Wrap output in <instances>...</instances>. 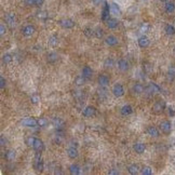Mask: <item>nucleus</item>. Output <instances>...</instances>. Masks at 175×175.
Returning a JSON list of instances; mask_svg holds the SVG:
<instances>
[{
	"instance_id": "473e14b6",
	"label": "nucleus",
	"mask_w": 175,
	"mask_h": 175,
	"mask_svg": "<svg viewBox=\"0 0 175 175\" xmlns=\"http://www.w3.org/2000/svg\"><path fill=\"white\" fill-rule=\"evenodd\" d=\"M115 66V61L113 57H107L104 61V67L105 68H113Z\"/></svg>"
},
{
	"instance_id": "a878e982",
	"label": "nucleus",
	"mask_w": 175,
	"mask_h": 175,
	"mask_svg": "<svg viewBox=\"0 0 175 175\" xmlns=\"http://www.w3.org/2000/svg\"><path fill=\"white\" fill-rule=\"evenodd\" d=\"M69 173H70L71 175H79L81 174V168L78 164L76 163H72L70 164V166H69Z\"/></svg>"
},
{
	"instance_id": "c03bdc74",
	"label": "nucleus",
	"mask_w": 175,
	"mask_h": 175,
	"mask_svg": "<svg viewBox=\"0 0 175 175\" xmlns=\"http://www.w3.org/2000/svg\"><path fill=\"white\" fill-rule=\"evenodd\" d=\"M6 31H7L6 25H4L3 23H1V24H0V35L3 36L4 34H6Z\"/></svg>"
},
{
	"instance_id": "dca6fc26",
	"label": "nucleus",
	"mask_w": 175,
	"mask_h": 175,
	"mask_svg": "<svg viewBox=\"0 0 175 175\" xmlns=\"http://www.w3.org/2000/svg\"><path fill=\"white\" fill-rule=\"evenodd\" d=\"M133 107L131 106V105L129 104H125L123 105V106L121 107V109H120V113H121L123 117H128L130 116V115H132L133 113Z\"/></svg>"
},
{
	"instance_id": "864d4df0",
	"label": "nucleus",
	"mask_w": 175,
	"mask_h": 175,
	"mask_svg": "<svg viewBox=\"0 0 175 175\" xmlns=\"http://www.w3.org/2000/svg\"><path fill=\"white\" fill-rule=\"evenodd\" d=\"M34 140H35V137H28V138H27V144H28V146L31 147V145H33V143H34Z\"/></svg>"
},
{
	"instance_id": "f8f14e48",
	"label": "nucleus",
	"mask_w": 175,
	"mask_h": 175,
	"mask_svg": "<svg viewBox=\"0 0 175 175\" xmlns=\"http://www.w3.org/2000/svg\"><path fill=\"white\" fill-rule=\"evenodd\" d=\"M137 45H138V47L141 49H146V48H148L149 45H150V40H149V38L146 35H143L137 40Z\"/></svg>"
},
{
	"instance_id": "ddd939ff",
	"label": "nucleus",
	"mask_w": 175,
	"mask_h": 175,
	"mask_svg": "<svg viewBox=\"0 0 175 175\" xmlns=\"http://www.w3.org/2000/svg\"><path fill=\"white\" fill-rule=\"evenodd\" d=\"M109 13H111L110 4L107 1H104V7H103V11H102V21L106 22L109 18Z\"/></svg>"
},
{
	"instance_id": "8fccbe9b",
	"label": "nucleus",
	"mask_w": 175,
	"mask_h": 175,
	"mask_svg": "<svg viewBox=\"0 0 175 175\" xmlns=\"http://www.w3.org/2000/svg\"><path fill=\"white\" fill-rule=\"evenodd\" d=\"M108 174L109 175H119L120 174V172H119L118 170H116V169H111V170L108 171Z\"/></svg>"
},
{
	"instance_id": "9d476101",
	"label": "nucleus",
	"mask_w": 175,
	"mask_h": 175,
	"mask_svg": "<svg viewBox=\"0 0 175 175\" xmlns=\"http://www.w3.org/2000/svg\"><path fill=\"white\" fill-rule=\"evenodd\" d=\"M82 116L84 117V118H92L93 116H95V113H96V108H95L94 106H91V105H89V106H86L84 109L82 110Z\"/></svg>"
},
{
	"instance_id": "6e6d98bb",
	"label": "nucleus",
	"mask_w": 175,
	"mask_h": 175,
	"mask_svg": "<svg viewBox=\"0 0 175 175\" xmlns=\"http://www.w3.org/2000/svg\"><path fill=\"white\" fill-rule=\"evenodd\" d=\"M173 51H174V53H175V47H174V49H173Z\"/></svg>"
},
{
	"instance_id": "1a4fd4ad",
	"label": "nucleus",
	"mask_w": 175,
	"mask_h": 175,
	"mask_svg": "<svg viewBox=\"0 0 175 175\" xmlns=\"http://www.w3.org/2000/svg\"><path fill=\"white\" fill-rule=\"evenodd\" d=\"M31 147H33V149L36 152H43V149H45V144H43V142H42L40 138L35 137Z\"/></svg>"
},
{
	"instance_id": "f257e3e1",
	"label": "nucleus",
	"mask_w": 175,
	"mask_h": 175,
	"mask_svg": "<svg viewBox=\"0 0 175 175\" xmlns=\"http://www.w3.org/2000/svg\"><path fill=\"white\" fill-rule=\"evenodd\" d=\"M165 107H166L165 102L163 100H159V101H157L152 105V113H156V115H160V113H162L164 111Z\"/></svg>"
},
{
	"instance_id": "4be33fe9",
	"label": "nucleus",
	"mask_w": 175,
	"mask_h": 175,
	"mask_svg": "<svg viewBox=\"0 0 175 175\" xmlns=\"http://www.w3.org/2000/svg\"><path fill=\"white\" fill-rule=\"evenodd\" d=\"M133 149L134 152H136V154H142L145 152L146 150V145L145 144H143V143H135L133 146Z\"/></svg>"
},
{
	"instance_id": "58836bf2",
	"label": "nucleus",
	"mask_w": 175,
	"mask_h": 175,
	"mask_svg": "<svg viewBox=\"0 0 175 175\" xmlns=\"http://www.w3.org/2000/svg\"><path fill=\"white\" fill-rule=\"evenodd\" d=\"M83 34H84V36H86V37H88V38H91V37L94 35V30H92V28L86 27V28H84V29H83Z\"/></svg>"
},
{
	"instance_id": "bb28decb",
	"label": "nucleus",
	"mask_w": 175,
	"mask_h": 175,
	"mask_svg": "<svg viewBox=\"0 0 175 175\" xmlns=\"http://www.w3.org/2000/svg\"><path fill=\"white\" fill-rule=\"evenodd\" d=\"M67 156H68L70 159H76L79 156V152H78V149L75 148V147H69L67 149Z\"/></svg>"
},
{
	"instance_id": "39448f33",
	"label": "nucleus",
	"mask_w": 175,
	"mask_h": 175,
	"mask_svg": "<svg viewBox=\"0 0 175 175\" xmlns=\"http://www.w3.org/2000/svg\"><path fill=\"white\" fill-rule=\"evenodd\" d=\"M21 124L26 128H36V127H38V120L33 117H26L21 121Z\"/></svg>"
},
{
	"instance_id": "9b49d317",
	"label": "nucleus",
	"mask_w": 175,
	"mask_h": 175,
	"mask_svg": "<svg viewBox=\"0 0 175 175\" xmlns=\"http://www.w3.org/2000/svg\"><path fill=\"white\" fill-rule=\"evenodd\" d=\"M35 33H36L35 26H34V25H30V24L25 25V26L22 28V34H23V36H25V37H31Z\"/></svg>"
},
{
	"instance_id": "6ab92c4d",
	"label": "nucleus",
	"mask_w": 175,
	"mask_h": 175,
	"mask_svg": "<svg viewBox=\"0 0 175 175\" xmlns=\"http://www.w3.org/2000/svg\"><path fill=\"white\" fill-rule=\"evenodd\" d=\"M132 92L135 95H141L145 92V86L142 83H134L132 86Z\"/></svg>"
},
{
	"instance_id": "a18cd8bd",
	"label": "nucleus",
	"mask_w": 175,
	"mask_h": 175,
	"mask_svg": "<svg viewBox=\"0 0 175 175\" xmlns=\"http://www.w3.org/2000/svg\"><path fill=\"white\" fill-rule=\"evenodd\" d=\"M24 3L27 7H35V0H24Z\"/></svg>"
},
{
	"instance_id": "6e6552de",
	"label": "nucleus",
	"mask_w": 175,
	"mask_h": 175,
	"mask_svg": "<svg viewBox=\"0 0 175 175\" xmlns=\"http://www.w3.org/2000/svg\"><path fill=\"white\" fill-rule=\"evenodd\" d=\"M111 92H113V94L115 95L116 97H122V96L124 95L125 91H124V88H123V86H122L121 83H116V84L113 86Z\"/></svg>"
},
{
	"instance_id": "5701e85b",
	"label": "nucleus",
	"mask_w": 175,
	"mask_h": 175,
	"mask_svg": "<svg viewBox=\"0 0 175 175\" xmlns=\"http://www.w3.org/2000/svg\"><path fill=\"white\" fill-rule=\"evenodd\" d=\"M106 26L109 28V29H116L117 27L119 26V21L117 18H108L106 21Z\"/></svg>"
},
{
	"instance_id": "f03ea898",
	"label": "nucleus",
	"mask_w": 175,
	"mask_h": 175,
	"mask_svg": "<svg viewBox=\"0 0 175 175\" xmlns=\"http://www.w3.org/2000/svg\"><path fill=\"white\" fill-rule=\"evenodd\" d=\"M161 92V88L159 86H158L157 83H154V82H150L147 86H145V92L146 94H148V95H154V94H157V93H160Z\"/></svg>"
},
{
	"instance_id": "a211bd4d",
	"label": "nucleus",
	"mask_w": 175,
	"mask_h": 175,
	"mask_svg": "<svg viewBox=\"0 0 175 175\" xmlns=\"http://www.w3.org/2000/svg\"><path fill=\"white\" fill-rule=\"evenodd\" d=\"M117 66H118V68L121 71H127L130 68V64H129V62L125 59H119L118 63H117Z\"/></svg>"
},
{
	"instance_id": "79ce46f5",
	"label": "nucleus",
	"mask_w": 175,
	"mask_h": 175,
	"mask_svg": "<svg viewBox=\"0 0 175 175\" xmlns=\"http://www.w3.org/2000/svg\"><path fill=\"white\" fill-rule=\"evenodd\" d=\"M48 124V120L45 118H39L38 119V127H41V128H45Z\"/></svg>"
},
{
	"instance_id": "0eeeda50",
	"label": "nucleus",
	"mask_w": 175,
	"mask_h": 175,
	"mask_svg": "<svg viewBox=\"0 0 175 175\" xmlns=\"http://www.w3.org/2000/svg\"><path fill=\"white\" fill-rule=\"evenodd\" d=\"M4 20H6V23L8 26H10L11 28L15 27L16 25V15L13 12H9L4 15Z\"/></svg>"
},
{
	"instance_id": "3c124183",
	"label": "nucleus",
	"mask_w": 175,
	"mask_h": 175,
	"mask_svg": "<svg viewBox=\"0 0 175 175\" xmlns=\"http://www.w3.org/2000/svg\"><path fill=\"white\" fill-rule=\"evenodd\" d=\"M168 111H169V116L170 117H174L175 116V110L173 109L172 107H169V108H168Z\"/></svg>"
},
{
	"instance_id": "09e8293b",
	"label": "nucleus",
	"mask_w": 175,
	"mask_h": 175,
	"mask_svg": "<svg viewBox=\"0 0 175 175\" xmlns=\"http://www.w3.org/2000/svg\"><path fill=\"white\" fill-rule=\"evenodd\" d=\"M45 3V0H35V7L37 8H40Z\"/></svg>"
},
{
	"instance_id": "37998d69",
	"label": "nucleus",
	"mask_w": 175,
	"mask_h": 175,
	"mask_svg": "<svg viewBox=\"0 0 175 175\" xmlns=\"http://www.w3.org/2000/svg\"><path fill=\"white\" fill-rule=\"evenodd\" d=\"M74 96L77 98V100H82V97H83L82 91H79V90H77V91H74Z\"/></svg>"
},
{
	"instance_id": "aec40b11",
	"label": "nucleus",
	"mask_w": 175,
	"mask_h": 175,
	"mask_svg": "<svg viewBox=\"0 0 175 175\" xmlns=\"http://www.w3.org/2000/svg\"><path fill=\"white\" fill-rule=\"evenodd\" d=\"M81 75H82L83 77L86 78V80H90V79L92 78V76H93L92 68H91L90 66H84V67L82 68V70H81Z\"/></svg>"
},
{
	"instance_id": "c9c22d12",
	"label": "nucleus",
	"mask_w": 175,
	"mask_h": 175,
	"mask_svg": "<svg viewBox=\"0 0 175 175\" xmlns=\"http://www.w3.org/2000/svg\"><path fill=\"white\" fill-rule=\"evenodd\" d=\"M94 36L97 39H102V38H103V36H104V30H103V28H101V27H97V28H95Z\"/></svg>"
},
{
	"instance_id": "e433bc0d",
	"label": "nucleus",
	"mask_w": 175,
	"mask_h": 175,
	"mask_svg": "<svg viewBox=\"0 0 175 175\" xmlns=\"http://www.w3.org/2000/svg\"><path fill=\"white\" fill-rule=\"evenodd\" d=\"M141 173H142L143 175H152V169L150 168V166L145 165V166H143L142 168Z\"/></svg>"
},
{
	"instance_id": "b1692460",
	"label": "nucleus",
	"mask_w": 175,
	"mask_h": 175,
	"mask_svg": "<svg viewBox=\"0 0 175 175\" xmlns=\"http://www.w3.org/2000/svg\"><path fill=\"white\" fill-rule=\"evenodd\" d=\"M59 54L55 53V52H49L47 54V62L50 63V64H53V63L59 61Z\"/></svg>"
},
{
	"instance_id": "f704fd0d",
	"label": "nucleus",
	"mask_w": 175,
	"mask_h": 175,
	"mask_svg": "<svg viewBox=\"0 0 175 175\" xmlns=\"http://www.w3.org/2000/svg\"><path fill=\"white\" fill-rule=\"evenodd\" d=\"M13 61V57H12V55L10 53H6V54H3V56H2V62L3 64H10V63Z\"/></svg>"
},
{
	"instance_id": "2eb2a0df",
	"label": "nucleus",
	"mask_w": 175,
	"mask_h": 175,
	"mask_svg": "<svg viewBox=\"0 0 175 175\" xmlns=\"http://www.w3.org/2000/svg\"><path fill=\"white\" fill-rule=\"evenodd\" d=\"M105 43H106L107 45H109V47H116V45L119 43V40L116 36L109 35L105 38Z\"/></svg>"
},
{
	"instance_id": "c756f323",
	"label": "nucleus",
	"mask_w": 175,
	"mask_h": 175,
	"mask_svg": "<svg viewBox=\"0 0 175 175\" xmlns=\"http://www.w3.org/2000/svg\"><path fill=\"white\" fill-rule=\"evenodd\" d=\"M164 33L168 36H174L175 35V27L172 24H166L164 26Z\"/></svg>"
},
{
	"instance_id": "7c9ffc66",
	"label": "nucleus",
	"mask_w": 175,
	"mask_h": 175,
	"mask_svg": "<svg viewBox=\"0 0 175 175\" xmlns=\"http://www.w3.org/2000/svg\"><path fill=\"white\" fill-rule=\"evenodd\" d=\"M168 78L170 81H173L175 79V65H171L168 69Z\"/></svg>"
},
{
	"instance_id": "4c0bfd02",
	"label": "nucleus",
	"mask_w": 175,
	"mask_h": 175,
	"mask_svg": "<svg viewBox=\"0 0 175 175\" xmlns=\"http://www.w3.org/2000/svg\"><path fill=\"white\" fill-rule=\"evenodd\" d=\"M36 16L39 18V20H47L48 18V13L45 11H38L37 12V14H36Z\"/></svg>"
},
{
	"instance_id": "c85d7f7f",
	"label": "nucleus",
	"mask_w": 175,
	"mask_h": 175,
	"mask_svg": "<svg viewBox=\"0 0 175 175\" xmlns=\"http://www.w3.org/2000/svg\"><path fill=\"white\" fill-rule=\"evenodd\" d=\"M59 37H57L56 35H52L49 37V39H48V43H49V45H51V47H56L57 45H59Z\"/></svg>"
},
{
	"instance_id": "5fc2aeb1",
	"label": "nucleus",
	"mask_w": 175,
	"mask_h": 175,
	"mask_svg": "<svg viewBox=\"0 0 175 175\" xmlns=\"http://www.w3.org/2000/svg\"><path fill=\"white\" fill-rule=\"evenodd\" d=\"M160 1H161V2H164V3H165L166 1H169V0H160Z\"/></svg>"
},
{
	"instance_id": "20e7f679",
	"label": "nucleus",
	"mask_w": 175,
	"mask_h": 175,
	"mask_svg": "<svg viewBox=\"0 0 175 175\" xmlns=\"http://www.w3.org/2000/svg\"><path fill=\"white\" fill-rule=\"evenodd\" d=\"M34 168H35L36 171L38 172H42L43 169H45V163L41 159V152H37L35 157V162H34Z\"/></svg>"
},
{
	"instance_id": "423d86ee",
	"label": "nucleus",
	"mask_w": 175,
	"mask_h": 175,
	"mask_svg": "<svg viewBox=\"0 0 175 175\" xmlns=\"http://www.w3.org/2000/svg\"><path fill=\"white\" fill-rule=\"evenodd\" d=\"M59 26L64 28V29H71V28H74L76 23H75L74 20H71V18H62V20H59Z\"/></svg>"
},
{
	"instance_id": "412c9836",
	"label": "nucleus",
	"mask_w": 175,
	"mask_h": 175,
	"mask_svg": "<svg viewBox=\"0 0 175 175\" xmlns=\"http://www.w3.org/2000/svg\"><path fill=\"white\" fill-rule=\"evenodd\" d=\"M164 11L168 13V14H172L175 12V2L169 0L164 3Z\"/></svg>"
},
{
	"instance_id": "4468645a",
	"label": "nucleus",
	"mask_w": 175,
	"mask_h": 175,
	"mask_svg": "<svg viewBox=\"0 0 175 175\" xmlns=\"http://www.w3.org/2000/svg\"><path fill=\"white\" fill-rule=\"evenodd\" d=\"M146 133L152 137H159L160 136V129L156 128L154 125H149L148 128L146 129Z\"/></svg>"
},
{
	"instance_id": "f3484780",
	"label": "nucleus",
	"mask_w": 175,
	"mask_h": 175,
	"mask_svg": "<svg viewBox=\"0 0 175 175\" xmlns=\"http://www.w3.org/2000/svg\"><path fill=\"white\" fill-rule=\"evenodd\" d=\"M109 82H110V78L107 76V75H105V74H102V75H100L98 76V78H97V83L100 84L101 86H108L109 84Z\"/></svg>"
},
{
	"instance_id": "2f4dec72",
	"label": "nucleus",
	"mask_w": 175,
	"mask_h": 175,
	"mask_svg": "<svg viewBox=\"0 0 175 175\" xmlns=\"http://www.w3.org/2000/svg\"><path fill=\"white\" fill-rule=\"evenodd\" d=\"M86 79L84 77H83L82 75L81 76H78V77L75 78V84L77 86H84V83H86Z\"/></svg>"
},
{
	"instance_id": "72a5a7b5",
	"label": "nucleus",
	"mask_w": 175,
	"mask_h": 175,
	"mask_svg": "<svg viewBox=\"0 0 175 175\" xmlns=\"http://www.w3.org/2000/svg\"><path fill=\"white\" fill-rule=\"evenodd\" d=\"M15 156H16V154H15L14 150H8V152H6V154H4V158H6L7 160L12 161V160H14Z\"/></svg>"
},
{
	"instance_id": "603ef678",
	"label": "nucleus",
	"mask_w": 175,
	"mask_h": 175,
	"mask_svg": "<svg viewBox=\"0 0 175 175\" xmlns=\"http://www.w3.org/2000/svg\"><path fill=\"white\" fill-rule=\"evenodd\" d=\"M104 2V1H103V0H92V3L93 4H94V6H100V4H101V3H103Z\"/></svg>"
},
{
	"instance_id": "a19ab883",
	"label": "nucleus",
	"mask_w": 175,
	"mask_h": 175,
	"mask_svg": "<svg viewBox=\"0 0 175 175\" xmlns=\"http://www.w3.org/2000/svg\"><path fill=\"white\" fill-rule=\"evenodd\" d=\"M30 102L33 103V104H38L39 102H40V96L38 94H33L30 96Z\"/></svg>"
},
{
	"instance_id": "cd10ccee",
	"label": "nucleus",
	"mask_w": 175,
	"mask_h": 175,
	"mask_svg": "<svg viewBox=\"0 0 175 175\" xmlns=\"http://www.w3.org/2000/svg\"><path fill=\"white\" fill-rule=\"evenodd\" d=\"M128 172L130 173L131 175H137L138 173L141 172V171H140L138 165L134 163V164H131V165L128 166Z\"/></svg>"
},
{
	"instance_id": "de8ad7c7",
	"label": "nucleus",
	"mask_w": 175,
	"mask_h": 175,
	"mask_svg": "<svg viewBox=\"0 0 175 175\" xmlns=\"http://www.w3.org/2000/svg\"><path fill=\"white\" fill-rule=\"evenodd\" d=\"M7 143H8V140L4 137V135H1V137H0V144H1V146L7 145Z\"/></svg>"
},
{
	"instance_id": "49530a36",
	"label": "nucleus",
	"mask_w": 175,
	"mask_h": 175,
	"mask_svg": "<svg viewBox=\"0 0 175 175\" xmlns=\"http://www.w3.org/2000/svg\"><path fill=\"white\" fill-rule=\"evenodd\" d=\"M0 88H1V89H4V88H6V79H4L2 76L0 77Z\"/></svg>"
},
{
	"instance_id": "393cba45",
	"label": "nucleus",
	"mask_w": 175,
	"mask_h": 175,
	"mask_svg": "<svg viewBox=\"0 0 175 175\" xmlns=\"http://www.w3.org/2000/svg\"><path fill=\"white\" fill-rule=\"evenodd\" d=\"M110 11H111V13H113V15H116V16H120V15L122 14L120 7H119L116 2H113L110 4Z\"/></svg>"
},
{
	"instance_id": "7ed1b4c3",
	"label": "nucleus",
	"mask_w": 175,
	"mask_h": 175,
	"mask_svg": "<svg viewBox=\"0 0 175 175\" xmlns=\"http://www.w3.org/2000/svg\"><path fill=\"white\" fill-rule=\"evenodd\" d=\"M159 129L164 135H170L171 132H172V123L169 120H163V121L160 122Z\"/></svg>"
},
{
	"instance_id": "ea45409f",
	"label": "nucleus",
	"mask_w": 175,
	"mask_h": 175,
	"mask_svg": "<svg viewBox=\"0 0 175 175\" xmlns=\"http://www.w3.org/2000/svg\"><path fill=\"white\" fill-rule=\"evenodd\" d=\"M149 29H150V25H149L148 23H143L142 25H141L140 27V30L142 31L143 34L147 33V31H149Z\"/></svg>"
}]
</instances>
